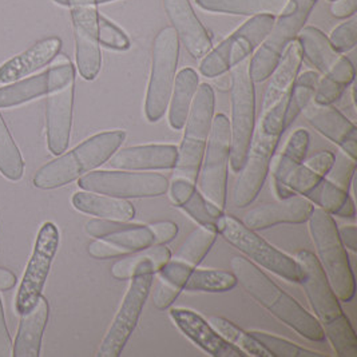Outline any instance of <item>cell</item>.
I'll list each match as a JSON object with an SVG mask.
<instances>
[{
  "label": "cell",
  "mask_w": 357,
  "mask_h": 357,
  "mask_svg": "<svg viewBox=\"0 0 357 357\" xmlns=\"http://www.w3.org/2000/svg\"><path fill=\"white\" fill-rule=\"evenodd\" d=\"M294 260L303 273L300 284L333 351L337 356L356 357L355 329L341 308L340 300L332 289L317 257L309 250H300Z\"/></svg>",
  "instance_id": "cell-1"
},
{
  "label": "cell",
  "mask_w": 357,
  "mask_h": 357,
  "mask_svg": "<svg viewBox=\"0 0 357 357\" xmlns=\"http://www.w3.org/2000/svg\"><path fill=\"white\" fill-rule=\"evenodd\" d=\"M230 269L245 292L277 320L288 325L307 340H325L324 331L317 319L303 308L292 296L277 287L256 264L241 256H234L230 260Z\"/></svg>",
  "instance_id": "cell-2"
},
{
  "label": "cell",
  "mask_w": 357,
  "mask_h": 357,
  "mask_svg": "<svg viewBox=\"0 0 357 357\" xmlns=\"http://www.w3.org/2000/svg\"><path fill=\"white\" fill-rule=\"evenodd\" d=\"M287 105L288 100L277 105L268 113L260 114L244 166L238 172L240 176L233 189V202L238 208L250 205L265 183L278 141L285 131L284 116Z\"/></svg>",
  "instance_id": "cell-3"
},
{
  "label": "cell",
  "mask_w": 357,
  "mask_h": 357,
  "mask_svg": "<svg viewBox=\"0 0 357 357\" xmlns=\"http://www.w3.org/2000/svg\"><path fill=\"white\" fill-rule=\"evenodd\" d=\"M125 138L126 132L123 130L103 131L90 137L81 145L40 167L33 177V185L49 190L81 178L107 162L122 146Z\"/></svg>",
  "instance_id": "cell-4"
},
{
  "label": "cell",
  "mask_w": 357,
  "mask_h": 357,
  "mask_svg": "<svg viewBox=\"0 0 357 357\" xmlns=\"http://www.w3.org/2000/svg\"><path fill=\"white\" fill-rule=\"evenodd\" d=\"M310 65L323 77L320 78L313 102L333 105L355 79V67L351 61L332 47L328 36L316 27H304L296 38Z\"/></svg>",
  "instance_id": "cell-5"
},
{
  "label": "cell",
  "mask_w": 357,
  "mask_h": 357,
  "mask_svg": "<svg viewBox=\"0 0 357 357\" xmlns=\"http://www.w3.org/2000/svg\"><path fill=\"white\" fill-rule=\"evenodd\" d=\"M308 222L316 257L332 289L340 301H351L356 293V281L333 217L320 208H313Z\"/></svg>",
  "instance_id": "cell-6"
},
{
  "label": "cell",
  "mask_w": 357,
  "mask_h": 357,
  "mask_svg": "<svg viewBox=\"0 0 357 357\" xmlns=\"http://www.w3.org/2000/svg\"><path fill=\"white\" fill-rule=\"evenodd\" d=\"M319 0H288L275 24L249 59V75L253 82L266 81L275 71L287 47L305 27Z\"/></svg>",
  "instance_id": "cell-7"
},
{
  "label": "cell",
  "mask_w": 357,
  "mask_h": 357,
  "mask_svg": "<svg viewBox=\"0 0 357 357\" xmlns=\"http://www.w3.org/2000/svg\"><path fill=\"white\" fill-rule=\"evenodd\" d=\"M230 77L231 119L230 123V167L238 173L244 166L252 137L256 129V93L249 75V59L233 67Z\"/></svg>",
  "instance_id": "cell-8"
},
{
  "label": "cell",
  "mask_w": 357,
  "mask_h": 357,
  "mask_svg": "<svg viewBox=\"0 0 357 357\" xmlns=\"http://www.w3.org/2000/svg\"><path fill=\"white\" fill-rule=\"evenodd\" d=\"M214 91L211 84L198 86L192 109L183 126V138L178 147V158L174 166V177L197 183L205 147L211 134L214 116Z\"/></svg>",
  "instance_id": "cell-9"
},
{
  "label": "cell",
  "mask_w": 357,
  "mask_h": 357,
  "mask_svg": "<svg viewBox=\"0 0 357 357\" xmlns=\"http://www.w3.org/2000/svg\"><path fill=\"white\" fill-rule=\"evenodd\" d=\"M217 233L257 266H262L287 281L300 284L303 273L297 261L268 244L256 230L249 229L243 221L224 214L217 225Z\"/></svg>",
  "instance_id": "cell-10"
},
{
  "label": "cell",
  "mask_w": 357,
  "mask_h": 357,
  "mask_svg": "<svg viewBox=\"0 0 357 357\" xmlns=\"http://www.w3.org/2000/svg\"><path fill=\"white\" fill-rule=\"evenodd\" d=\"M276 17L264 14L246 20L215 49H211L199 63V73L206 78H217L225 75L233 67L248 59L255 50L265 40L271 33Z\"/></svg>",
  "instance_id": "cell-11"
},
{
  "label": "cell",
  "mask_w": 357,
  "mask_h": 357,
  "mask_svg": "<svg viewBox=\"0 0 357 357\" xmlns=\"http://www.w3.org/2000/svg\"><path fill=\"white\" fill-rule=\"evenodd\" d=\"M178 56V36L173 27H165L157 33L153 45L151 71L145 100V115L150 123L158 122L167 110Z\"/></svg>",
  "instance_id": "cell-12"
},
{
  "label": "cell",
  "mask_w": 357,
  "mask_h": 357,
  "mask_svg": "<svg viewBox=\"0 0 357 357\" xmlns=\"http://www.w3.org/2000/svg\"><path fill=\"white\" fill-rule=\"evenodd\" d=\"M230 160V123L227 115L213 116L211 134L198 173L199 192L220 209L227 205V169Z\"/></svg>",
  "instance_id": "cell-13"
},
{
  "label": "cell",
  "mask_w": 357,
  "mask_h": 357,
  "mask_svg": "<svg viewBox=\"0 0 357 357\" xmlns=\"http://www.w3.org/2000/svg\"><path fill=\"white\" fill-rule=\"evenodd\" d=\"M84 230L94 238L106 240L119 246L128 255L154 245H166L178 234V225L173 221H157L147 225L119 220H90Z\"/></svg>",
  "instance_id": "cell-14"
},
{
  "label": "cell",
  "mask_w": 357,
  "mask_h": 357,
  "mask_svg": "<svg viewBox=\"0 0 357 357\" xmlns=\"http://www.w3.org/2000/svg\"><path fill=\"white\" fill-rule=\"evenodd\" d=\"M169 183L162 174L137 170H96L78 178V186L84 192L123 199L161 197Z\"/></svg>",
  "instance_id": "cell-15"
},
{
  "label": "cell",
  "mask_w": 357,
  "mask_h": 357,
  "mask_svg": "<svg viewBox=\"0 0 357 357\" xmlns=\"http://www.w3.org/2000/svg\"><path fill=\"white\" fill-rule=\"evenodd\" d=\"M154 275H138L131 278L130 287L125 294L106 336L98 349V357H118L130 339L139 316L144 310L147 296L153 285Z\"/></svg>",
  "instance_id": "cell-16"
},
{
  "label": "cell",
  "mask_w": 357,
  "mask_h": 357,
  "mask_svg": "<svg viewBox=\"0 0 357 357\" xmlns=\"http://www.w3.org/2000/svg\"><path fill=\"white\" fill-rule=\"evenodd\" d=\"M59 246V230L52 222L43 224L33 248L31 260L22 278L17 294V312L22 316L33 308L42 296L45 282L49 276L50 268Z\"/></svg>",
  "instance_id": "cell-17"
},
{
  "label": "cell",
  "mask_w": 357,
  "mask_h": 357,
  "mask_svg": "<svg viewBox=\"0 0 357 357\" xmlns=\"http://www.w3.org/2000/svg\"><path fill=\"white\" fill-rule=\"evenodd\" d=\"M71 81H75V67L65 55H56L47 71L1 87L0 109L14 107L35 98L47 96L52 90Z\"/></svg>",
  "instance_id": "cell-18"
},
{
  "label": "cell",
  "mask_w": 357,
  "mask_h": 357,
  "mask_svg": "<svg viewBox=\"0 0 357 357\" xmlns=\"http://www.w3.org/2000/svg\"><path fill=\"white\" fill-rule=\"evenodd\" d=\"M71 19L75 36L77 66L82 78L94 81L102 67L98 40V10L96 6L73 7Z\"/></svg>",
  "instance_id": "cell-19"
},
{
  "label": "cell",
  "mask_w": 357,
  "mask_h": 357,
  "mask_svg": "<svg viewBox=\"0 0 357 357\" xmlns=\"http://www.w3.org/2000/svg\"><path fill=\"white\" fill-rule=\"evenodd\" d=\"M158 275L186 292L222 293L237 287V278L231 272L192 268L172 257L158 271Z\"/></svg>",
  "instance_id": "cell-20"
},
{
  "label": "cell",
  "mask_w": 357,
  "mask_h": 357,
  "mask_svg": "<svg viewBox=\"0 0 357 357\" xmlns=\"http://www.w3.org/2000/svg\"><path fill=\"white\" fill-rule=\"evenodd\" d=\"M170 319L179 331L213 357H246L241 349L225 340L204 317L195 310L173 308L169 312Z\"/></svg>",
  "instance_id": "cell-21"
},
{
  "label": "cell",
  "mask_w": 357,
  "mask_h": 357,
  "mask_svg": "<svg viewBox=\"0 0 357 357\" xmlns=\"http://www.w3.org/2000/svg\"><path fill=\"white\" fill-rule=\"evenodd\" d=\"M303 113L314 130L336 144L351 158L356 160L357 129L354 122H351L332 105H319L313 100L303 110Z\"/></svg>",
  "instance_id": "cell-22"
},
{
  "label": "cell",
  "mask_w": 357,
  "mask_h": 357,
  "mask_svg": "<svg viewBox=\"0 0 357 357\" xmlns=\"http://www.w3.org/2000/svg\"><path fill=\"white\" fill-rule=\"evenodd\" d=\"M74 86L75 81L68 82L47 94V145L50 151L55 155L65 153L70 142V134L73 126Z\"/></svg>",
  "instance_id": "cell-23"
},
{
  "label": "cell",
  "mask_w": 357,
  "mask_h": 357,
  "mask_svg": "<svg viewBox=\"0 0 357 357\" xmlns=\"http://www.w3.org/2000/svg\"><path fill=\"white\" fill-rule=\"evenodd\" d=\"M163 7L185 49L195 58H204L211 49V36L195 15L189 0H163Z\"/></svg>",
  "instance_id": "cell-24"
},
{
  "label": "cell",
  "mask_w": 357,
  "mask_h": 357,
  "mask_svg": "<svg viewBox=\"0 0 357 357\" xmlns=\"http://www.w3.org/2000/svg\"><path fill=\"white\" fill-rule=\"evenodd\" d=\"M313 208V204L303 195H293L248 211L243 222L252 230H264L280 224H303L308 221Z\"/></svg>",
  "instance_id": "cell-25"
},
{
  "label": "cell",
  "mask_w": 357,
  "mask_h": 357,
  "mask_svg": "<svg viewBox=\"0 0 357 357\" xmlns=\"http://www.w3.org/2000/svg\"><path fill=\"white\" fill-rule=\"evenodd\" d=\"M178 158V147L174 145H139L116 150L109 160L118 170H169L174 169Z\"/></svg>",
  "instance_id": "cell-26"
},
{
  "label": "cell",
  "mask_w": 357,
  "mask_h": 357,
  "mask_svg": "<svg viewBox=\"0 0 357 357\" xmlns=\"http://www.w3.org/2000/svg\"><path fill=\"white\" fill-rule=\"evenodd\" d=\"M169 195L172 202L185 211L199 227H213L217 230L224 211L214 205L197 189L195 182L174 177L169 183Z\"/></svg>",
  "instance_id": "cell-27"
},
{
  "label": "cell",
  "mask_w": 357,
  "mask_h": 357,
  "mask_svg": "<svg viewBox=\"0 0 357 357\" xmlns=\"http://www.w3.org/2000/svg\"><path fill=\"white\" fill-rule=\"evenodd\" d=\"M303 58L304 56H303L301 46L298 40L294 39L285 50L275 71L271 75L272 78L264 96L261 114L273 110L277 105L287 102L289 99V93H291L293 83L298 75Z\"/></svg>",
  "instance_id": "cell-28"
},
{
  "label": "cell",
  "mask_w": 357,
  "mask_h": 357,
  "mask_svg": "<svg viewBox=\"0 0 357 357\" xmlns=\"http://www.w3.org/2000/svg\"><path fill=\"white\" fill-rule=\"evenodd\" d=\"M62 49V40L51 36L36 42L31 49L0 66V83H13L49 65Z\"/></svg>",
  "instance_id": "cell-29"
},
{
  "label": "cell",
  "mask_w": 357,
  "mask_h": 357,
  "mask_svg": "<svg viewBox=\"0 0 357 357\" xmlns=\"http://www.w3.org/2000/svg\"><path fill=\"white\" fill-rule=\"evenodd\" d=\"M49 301L40 296L33 308L22 314V321L13 348V356H39L42 337L49 321Z\"/></svg>",
  "instance_id": "cell-30"
},
{
  "label": "cell",
  "mask_w": 357,
  "mask_h": 357,
  "mask_svg": "<svg viewBox=\"0 0 357 357\" xmlns=\"http://www.w3.org/2000/svg\"><path fill=\"white\" fill-rule=\"evenodd\" d=\"M170 257L172 253L169 248L165 245H154L115 261L112 266V276L122 281L131 280L138 275H157Z\"/></svg>",
  "instance_id": "cell-31"
},
{
  "label": "cell",
  "mask_w": 357,
  "mask_h": 357,
  "mask_svg": "<svg viewBox=\"0 0 357 357\" xmlns=\"http://www.w3.org/2000/svg\"><path fill=\"white\" fill-rule=\"evenodd\" d=\"M73 206L77 211L96 215L103 220L131 221L135 217V209L130 201L115 198L91 192H78L71 198Z\"/></svg>",
  "instance_id": "cell-32"
},
{
  "label": "cell",
  "mask_w": 357,
  "mask_h": 357,
  "mask_svg": "<svg viewBox=\"0 0 357 357\" xmlns=\"http://www.w3.org/2000/svg\"><path fill=\"white\" fill-rule=\"evenodd\" d=\"M198 86L199 78L193 68H183L176 75L167 105L169 125L172 129H183Z\"/></svg>",
  "instance_id": "cell-33"
},
{
  "label": "cell",
  "mask_w": 357,
  "mask_h": 357,
  "mask_svg": "<svg viewBox=\"0 0 357 357\" xmlns=\"http://www.w3.org/2000/svg\"><path fill=\"white\" fill-rule=\"evenodd\" d=\"M197 4L211 13L229 15H278L288 0H195Z\"/></svg>",
  "instance_id": "cell-34"
},
{
  "label": "cell",
  "mask_w": 357,
  "mask_h": 357,
  "mask_svg": "<svg viewBox=\"0 0 357 357\" xmlns=\"http://www.w3.org/2000/svg\"><path fill=\"white\" fill-rule=\"evenodd\" d=\"M305 198L331 215L354 218L356 214L355 202L349 192L342 190L326 178L323 179Z\"/></svg>",
  "instance_id": "cell-35"
},
{
  "label": "cell",
  "mask_w": 357,
  "mask_h": 357,
  "mask_svg": "<svg viewBox=\"0 0 357 357\" xmlns=\"http://www.w3.org/2000/svg\"><path fill=\"white\" fill-rule=\"evenodd\" d=\"M320 78L321 75L316 71H305L301 75H297L289 93V99H288L285 116H284L285 130L313 100Z\"/></svg>",
  "instance_id": "cell-36"
},
{
  "label": "cell",
  "mask_w": 357,
  "mask_h": 357,
  "mask_svg": "<svg viewBox=\"0 0 357 357\" xmlns=\"http://www.w3.org/2000/svg\"><path fill=\"white\" fill-rule=\"evenodd\" d=\"M217 230L213 227H199L193 230L186 241L181 245L173 260L179 261L188 266H198L205 256L209 253L217 240Z\"/></svg>",
  "instance_id": "cell-37"
},
{
  "label": "cell",
  "mask_w": 357,
  "mask_h": 357,
  "mask_svg": "<svg viewBox=\"0 0 357 357\" xmlns=\"http://www.w3.org/2000/svg\"><path fill=\"white\" fill-rule=\"evenodd\" d=\"M209 324L230 344L241 349L246 356L271 357V355L262 348L259 341L256 340L249 332H245L240 326L229 321L224 317L211 316Z\"/></svg>",
  "instance_id": "cell-38"
},
{
  "label": "cell",
  "mask_w": 357,
  "mask_h": 357,
  "mask_svg": "<svg viewBox=\"0 0 357 357\" xmlns=\"http://www.w3.org/2000/svg\"><path fill=\"white\" fill-rule=\"evenodd\" d=\"M0 173L7 179L19 181L24 173V162L17 144L0 115Z\"/></svg>",
  "instance_id": "cell-39"
},
{
  "label": "cell",
  "mask_w": 357,
  "mask_h": 357,
  "mask_svg": "<svg viewBox=\"0 0 357 357\" xmlns=\"http://www.w3.org/2000/svg\"><path fill=\"white\" fill-rule=\"evenodd\" d=\"M256 340L260 342L262 348L271 355V357H323L320 352L310 351L307 348H303L292 341L278 337L275 335L253 331L249 332Z\"/></svg>",
  "instance_id": "cell-40"
},
{
  "label": "cell",
  "mask_w": 357,
  "mask_h": 357,
  "mask_svg": "<svg viewBox=\"0 0 357 357\" xmlns=\"http://www.w3.org/2000/svg\"><path fill=\"white\" fill-rule=\"evenodd\" d=\"M98 40L106 49L126 51L130 49V39L112 20L98 13Z\"/></svg>",
  "instance_id": "cell-41"
},
{
  "label": "cell",
  "mask_w": 357,
  "mask_h": 357,
  "mask_svg": "<svg viewBox=\"0 0 357 357\" xmlns=\"http://www.w3.org/2000/svg\"><path fill=\"white\" fill-rule=\"evenodd\" d=\"M355 172H356V160L351 158L345 153H339L337 155H335L333 165L325 178L332 182L333 185L339 186L342 190L349 192Z\"/></svg>",
  "instance_id": "cell-42"
},
{
  "label": "cell",
  "mask_w": 357,
  "mask_h": 357,
  "mask_svg": "<svg viewBox=\"0 0 357 357\" xmlns=\"http://www.w3.org/2000/svg\"><path fill=\"white\" fill-rule=\"evenodd\" d=\"M328 39L332 47L340 54L355 49L357 45V17L341 23L340 26L332 30Z\"/></svg>",
  "instance_id": "cell-43"
},
{
  "label": "cell",
  "mask_w": 357,
  "mask_h": 357,
  "mask_svg": "<svg viewBox=\"0 0 357 357\" xmlns=\"http://www.w3.org/2000/svg\"><path fill=\"white\" fill-rule=\"evenodd\" d=\"M181 292L182 291L179 289L178 287L161 278L155 287L154 294H153V304L155 308L160 309V310L170 308L173 305V303L177 300Z\"/></svg>",
  "instance_id": "cell-44"
},
{
  "label": "cell",
  "mask_w": 357,
  "mask_h": 357,
  "mask_svg": "<svg viewBox=\"0 0 357 357\" xmlns=\"http://www.w3.org/2000/svg\"><path fill=\"white\" fill-rule=\"evenodd\" d=\"M87 252L93 259H97V260H107V259L128 256V253L123 249H121L119 246L112 244L106 240H100V238H97L96 241L90 243L87 248Z\"/></svg>",
  "instance_id": "cell-45"
},
{
  "label": "cell",
  "mask_w": 357,
  "mask_h": 357,
  "mask_svg": "<svg viewBox=\"0 0 357 357\" xmlns=\"http://www.w3.org/2000/svg\"><path fill=\"white\" fill-rule=\"evenodd\" d=\"M333 161H335V154L332 151L323 150V151H319L317 154L312 155L307 161L304 160V163L319 176L326 177L328 172L331 170V167L333 165Z\"/></svg>",
  "instance_id": "cell-46"
},
{
  "label": "cell",
  "mask_w": 357,
  "mask_h": 357,
  "mask_svg": "<svg viewBox=\"0 0 357 357\" xmlns=\"http://www.w3.org/2000/svg\"><path fill=\"white\" fill-rule=\"evenodd\" d=\"M357 11V0H333L331 4V14L337 19L354 17Z\"/></svg>",
  "instance_id": "cell-47"
},
{
  "label": "cell",
  "mask_w": 357,
  "mask_h": 357,
  "mask_svg": "<svg viewBox=\"0 0 357 357\" xmlns=\"http://www.w3.org/2000/svg\"><path fill=\"white\" fill-rule=\"evenodd\" d=\"M13 356V342L6 325L3 303L0 298V357Z\"/></svg>",
  "instance_id": "cell-48"
},
{
  "label": "cell",
  "mask_w": 357,
  "mask_h": 357,
  "mask_svg": "<svg viewBox=\"0 0 357 357\" xmlns=\"http://www.w3.org/2000/svg\"><path fill=\"white\" fill-rule=\"evenodd\" d=\"M337 231H339L341 244L344 245V248L355 253L357 250L356 227L344 225V227H337Z\"/></svg>",
  "instance_id": "cell-49"
},
{
  "label": "cell",
  "mask_w": 357,
  "mask_h": 357,
  "mask_svg": "<svg viewBox=\"0 0 357 357\" xmlns=\"http://www.w3.org/2000/svg\"><path fill=\"white\" fill-rule=\"evenodd\" d=\"M17 284V276L6 268H0V291H8Z\"/></svg>",
  "instance_id": "cell-50"
},
{
  "label": "cell",
  "mask_w": 357,
  "mask_h": 357,
  "mask_svg": "<svg viewBox=\"0 0 357 357\" xmlns=\"http://www.w3.org/2000/svg\"><path fill=\"white\" fill-rule=\"evenodd\" d=\"M55 3L66 6V7H86V6H96L98 4H103V3H109L114 0H54Z\"/></svg>",
  "instance_id": "cell-51"
},
{
  "label": "cell",
  "mask_w": 357,
  "mask_h": 357,
  "mask_svg": "<svg viewBox=\"0 0 357 357\" xmlns=\"http://www.w3.org/2000/svg\"><path fill=\"white\" fill-rule=\"evenodd\" d=\"M272 185H273V192L276 195L277 199H287V198H291L293 195H296L289 186H287L285 183H282L277 179H273Z\"/></svg>",
  "instance_id": "cell-52"
},
{
  "label": "cell",
  "mask_w": 357,
  "mask_h": 357,
  "mask_svg": "<svg viewBox=\"0 0 357 357\" xmlns=\"http://www.w3.org/2000/svg\"><path fill=\"white\" fill-rule=\"evenodd\" d=\"M329 1H333V0H329Z\"/></svg>",
  "instance_id": "cell-53"
}]
</instances>
